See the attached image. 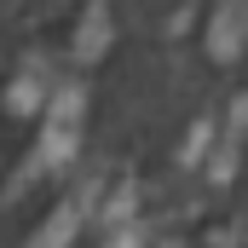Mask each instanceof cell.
<instances>
[{
  "mask_svg": "<svg viewBox=\"0 0 248 248\" xmlns=\"http://www.w3.org/2000/svg\"><path fill=\"white\" fill-rule=\"evenodd\" d=\"M52 93H58L52 69H46L41 58H29L23 69H17V81L6 87V110H12V116H41V110L52 104Z\"/></svg>",
  "mask_w": 248,
  "mask_h": 248,
  "instance_id": "obj_3",
  "label": "cell"
},
{
  "mask_svg": "<svg viewBox=\"0 0 248 248\" xmlns=\"http://www.w3.org/2000/svg\"><path fill=\"white\" fill-rule=\"evenodd\" d=\"M110 41H116L110 6H104V0H93V6L81 12V23H75V63H98L104 52H110Z\"/></svg>",
  "mask_w": 248,
  "mask_h": 248,
  "instance_id": "obj_5",
  "label": "cell"
},
{
  "mask_svg": "<svg viewBox=\"0 0 248 248\" xmlns=\"http://www.w3.org/2000/svg\"><path fill=\"white\" fill-rule=\"evenodd\" d=\"M87 202H93V190H81V196L58 202V208L41 219V231H35L23 248H69V243H75V231H81V219H87Z\"/></svg>",
  "mask_w": 248,
  "mask_h": 248,
  "instance_id": "obj_4",
  "label": "cell"
},
{
  "mask_svg": "<svg viewBox=\"0 0 248 248\" xmlns=\"http://www.w3.org/2000/svg\"><path fill=\"white\" fill-rule=\"evenodd\" d=\"M243 52H248V0H219L208 17V58L237 63Z\"/></svg>",
  "mask_w": 248,
  "mask_h": 248,
  "instance_id": "obj_2",
  "label": "cell"
},
{
  "mask_svg": "<svg viewBox=\"0 0 248 248\" xmlns=\"http://www.w3.org/2000/svg\"><path fill=\"white\" fill-rule=\"evenodd\" d=\"M81 127H87V87L81 81H58L52 104L41 110V139L29 150V162L12 173V190H29L41 173H63L81 150Z\"/></svg>",
  "mask_w": 248,
  "mask_h": 248,
  "instance_id": "obj_1",
  "label": "cell"
},
{
  "mask_svg": "<svg viewBox=\"0 0 248 248\" xmlns=\"http://www.w3.org/2000/svg\"><path fill=\"white\" fill-rule=\"evenodd\" d=\"M208 144H214V127L196 122L190 127V144H185V168H196V156H208Z\"/></svg>",
  "mask_w": 248,
  "mask_h": 248,
  "instance_id": "obj_6",
  "label": "cell"
},
{
  "mask_svg": "<svg viewBox=\"0 0 248 248\" xmlns=\"http://www.w3.org/2000/svg\"><path fill=\"white\" fill-rule=\"evenodd\" d=\"M162 248H185V243H162Z\"/></svg>",
  "mask_w": 248,
  "mask_h": 248,
  "instance_id": "obj_8",
  "label": "cell"
},
{
  "mask_svg": "<svg viewBox=\"0 0 248 248\" xmlns=\"http://www.w3.org/2000/svg\"><path fill=\"white\" fill-rule=\"evenodd\" d=\"M225 133H237V139L248 133V93H237V104H231V127H225Z\"/></svg>",
  "mask_w": 248,
  "mask_h": 248,
  "instance_id": "obj_7",
  "label": "cell"
}]
</instances>
